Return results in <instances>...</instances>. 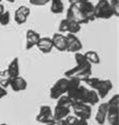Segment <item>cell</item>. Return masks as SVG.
<instances>
[{"label":"cell","mask_w":119,"mask_h":125,"mask_svg":"<svg viewBox=\"0 0 119 125\" xmlns=\"http://www.w3.org/2000/svg\"><path fill=\"white\" fill-rule=\"evenodd\" d=\"M74 59L77 63L76 66L67 70L64 73V75L68 79H77L81 82H83L92 76V64L88 62L84 55L80 52H76Z\"/></svg>","instance_id":"obj_1"},{"label":"cell","mask_w":119,"mask_h":125,"mask_svg":"<svg viewBox=\"0 0 119 125\" xmlns=\"http://www.w3.org/2000/svg\"><path fill=\"white\" fill-rule=\"evenodd\" d=\"M87 85L94 90L99 98H105L112 89V83L109 80H101L97 77H89L84 80Z\"/></svg>","instance_id":"obj_2"},{"label":"cell","mask_w":119,"mask_h":125,"mask_svg":"<svg viewBox=\"0 0 119 125\" xmlns=\"http://www.w3.org/2000/svg\"><path fill=\"white\" fill-rule=\"evenodd\" d=\"M73 104V100L66 94L59 97L54 110L53 111L55 121H61L64 119L66 117H67L71 112Z\"/></svg>","instance_id":"obj_3"},{"label":"cell","mask_w":119,"mask_h":125,"mask_svg":"<svg viewBox=\"0 0 119 125\" xmlns=\"http://www.w3.org/2000/svg\"><path fill=\"white\" fill-rule=\"evenodd\" d=\"M108 106L107 119L111 125H119V94H114L107 102Z\"/></svg>","instance_id":"obj_4"},{"label":"cell","mask_w":119,"mask_h":125,"mask_svg":"<svg viewBox=\"0 0 119 125\" xmlns=\"http://www.w3.org/2000/svg\"><path fill=\"white\" fill-rule=\"evenodd\" d=\"M95 18L107 20L114 16L111 5L108 0H98V2L94 5Z\"/></svg>","instance_id":"obj_5"},{"label":"cell","mask_w":119,"mask_h":125,"mask_svg":"<svg viewBox=\"0 0 119 125\" xmlns=\"http://www.w3.org/2000/svg\"><path fill=\"white\" fill-rule=\"evenodd\" d=\"M70 84L68 78H61L57 80L50 89V98L53 99H58L62 95L66 94Z\"/></svg>","instance_id":"obj_6"},{"label":"cell","mask_w":119,"mask_h":125,"mask_svg":"<svg viewBox=\"0 0 119 125\" xmlns=\"http://www.w3.org/2000/svg\"><path fill=\"white\" fill-rule=\"evenodd\" d=\"M72 109L78 118L88 120L92 116V108L87 104L75 102L72 105Z\"/></svg>","instance_id":"obj_7"},{"label":"cell","mask_w":119,"mask_h":125,"mask_svg":"<svg viewBox=\"0 0 119 125\" xmlns=\"http://www.w3.org/2000/svg\"><path fill=\"white\" fill-rule=\"evenodd\" d=\"M67 19L78 23V24H87L89 23L84 18L77 4H70L67 10Z\"/></svg>","instance_id":"obj_8"},{"label":"cell","mask_w":119,"mask_h":125,"mask_svg":"<svg viewBox=\"0 0 119 125\" xmlns=\"http://www.w3.org/2000/svg\"><path fill=\"white\" fill-rule=\"evenodd\" d=\"M36 120L39 123L44 124H48L55 121L53 113L51 107L48 106V105H42L40 107L39 113L36 116Z\"/></svg>","instance_id":"obj_9"},{"label":"cell","mask_w":119,"mask_h":125,"mask_svg":"<svg viewBox=\"0 0 119 125\" xmlns=\"http://www.w3.org/2000/svg\"><path fill=\"white\" fill-rule=\"evenodd\" d=\"M77 5L78 8L80 9L81 12L82 13V15L88 22H93V21H94L96 19L94 13V4L92 2H90L89 0H87V1L77 4Z\"/></svg>","instance_id":"obj_10"},{"label":"cell","mask_w":119,"mask_h":125,"mask_svg":"<svg viewBox=\"0 0 119 125\" xmlns=\"http://www.w3.org/2000/svg\"><path fill=\"white\" fill-rule=\"evenodd\" d=\"M81 26L82 25L78 24V23L70 21L68 19L64 18L60 22L58 27V31L60 32H67L71 33V34H77L81 30Z\"/></svg>","instance_id":"obj_11"},{"label":"cell","mask_w":119,"mask_h":125,"mask_svg":"<svg viewBox=\"0 0 119 125\" xmlns=\"http://www.w3.org/2000/svg\"><path fill=\"white\" fill-rule=\"evenodd\" d=\"M66 38H67V49H66V52L76 53V52H79V51L82 49V42L76 37L75 34L67 33V35L66 36Z\"/></svg>","instance_id":"obj_12"},{"label":"cell","mask_w":119,"mask_h":125,"mask_svg":"<svg viewBox=\"0 0 119 125\" xmlns=\"http://www.w3.org/2000/svg\"><path fill=\"white\" fill-rule=\"evenodd\" d=\"M30 13L31 11L28 7L24 5L20 6L17 8L15 12H14V21L18 25L24 24L27 22V18L30 16Z\"/></svg>","instance_id":"obj_13"},{"label":"cell","mask_w":119,"mask_h":125,"mask_svg":"<svg viewBox=\"0 0 119 125\" xmlns=\"http://www.w3.org/2000/svg\"><path fill=\"white\" fill-rule=\"evenodd\" d=\"M53 48H56L59 52H66L67 49V38L62 33H54L51 38Z\"/></svg>","instance_id":"obj_14"},{"label":"cell","mask_w":119,"mask_h":125,"mask_svg":"<svg viewBox=\"0 0 119 125\" xmlns=\"http://www.w3.org/2000/svg\"><path fill=\"white\" fill-rule=\"evenodd\" d=\"M9 85L14 92H20V91H23L26 90L27 87V83L24 78L18 75L16 76V77L11 78Z\"/></svg>","instance_id":"obj_15"},{"label":"cell","mask_w":119,"mask_h":125,"mask_svg":"<svg viewBox=\"0 0 119 125\" xmlns=\"http://www.w3.org/2000/svg\"><path fill=\"white\" fill-rule=\"evenodd\" d=\"M40 38L41 36L39 33L33 29H28L26 32V50H30L37 46Z\"/></svg>","instance_id":"obj_16"},{"label":"cell","mask_w":119,"mask_h":125,"mask_svg":"<svg viewBox=\"0 0 119 125\" xmlns=\"http://www.w3.org/2000/svg\"><path fill=\"white\" fill-rule=\"evenodd\" d=\"M37 46L39 50L44 54H48L52 52L53 45L52 39L48 37H43L39 39V42L37 44Z\"/></svg>","instance_id":"obj_17"},{"label":"cell","mask_w":119,"mask_h":125,"mask_svg":"<svg viewBox=\"0 0 119 125\" xmlns=\"http://www.w3.org/2000/svg\"><path fill=\"white\" fill-rule=\"evenodd\" d=\"M108 106L107 103H103L97 108V111L95 116V120L99 125H103L107 120Z\"/></svg>","instance_id":"obj_18"},{"label":"cell","mask_w":119,"mask_h":125,"mask_svg":"<svg viewBox=\"0 0 119 125\" xmlns=\"http://www.w3.org/2000/svg\"><path fill=\"white\" fill-rule=\"evenodd\" d=\"M7 71L11 76V78L16 77L19 75L20 71H19V59L18 57H15L11 61V62L8 65Z\"/></svg>","instance_id":"obj_19"},{"label":"cell","mask_w":119,"mask_h":125,"mask_svg":"<svg viewBox=\"0 0 119 125\" xmlns=\"http://www.w3.org/2000/svg\"><path fill=\"white\" fill-rule=\"evenodd\" d=\"M50 10L54 14H60L64 10V4L62 0H52Z\"/></svg>","instance_id":"obj_20"},{"label":"cell","mask_w":119,"mask_h":125,"mask_svg":"<svg viewBox=\"0 0 119 125\" xmlns=\"http://www.w3.org/2000/svg\"><path fill=\"white\" fill-rule=\"evenodd\" d=\"M10 80H11V76L8 74L7 69L0 71V86L7 89L9 86Z\"/></svg>","instance_id":"obj_21"},{"label":"cell","mask_w":119,"mask_h":125,"mask_svg":"<svg viewBox=\"0 0 119 125\" xmlns=\"http://www.w3.org/2000/svg\"><path fill=\"white\" fill-rule=\"evenodd\" d=\"M85 58L87 59V61L88 62H90L91 64H99L100 63V57L98 54L94 51H88V52H85L83 54Z\"/></svg>","instance_id":"obj_22"},{"label":"cell","mask_w":119,"mask_h":125,"mask_svg":"<svg viewBox=\"0 0 119 125\" xmlns=\"http://www.w3.org/2000/svg\"><path fill=\"white\" fill-rule=\"evenodd\" d=\"M10 22V12L8 11H4L0 14V25L7 26Z\"/></svg>","instance_id":"obj_23"},{"label":"cell","mask_w":119,"mask_h":125,"mask_svg":"<svg viewBox=\"0 0 119 125\" xmlns=\"http://www.w3.org/2000/svg\"><path fill=\"white\" fill-rule=\"evenodd\" d=\"M78 118L75 116H67L64 119L61 120L62 121V125H75L77 123Z\"/></svg>","instance_id":"obj_24"},{"label":"cell","mask_w":119,"mask_h":125,"mask_svg":"<svg viewBox=\"0 0 119 125\" xmlns=\"http://www.w3.org/2000/svg\"><path fill=\"white\" fill-rule=\"evenodd\" d=\"M110 3V5H111V8L113 11L114 16L118 17L119 16V0H111Z\"/></svg>","instance_id":"obj_25"},{"label":"cell","mask_w":119,"mask_h":125,"mask_svg":"<svg viewBox=\"0 0 119 125\" xmlns=\"http://www.w3.org/2000/svg\"><path fill=\"white\" fill-rule=\"evenodd\" d=\"M49 2L50 0H29V3L33 6H44Z\"/></svg>","instance_id":"obj_26"},{"label":"cell","mask_w":119,"mask_h":125,"mask_svg":"<svg viewBox=\"0 0 119 125\" xmlns=\"http://www.w3.org/2000/svg\"><path fill=\"white\" fill-rule=\"evenodd\" d=\"M8 94V91L5 88L0 86V99H3V97H5Z\"/></svg>","instance_id":"obj_27"},{"label":"cell","mask_w":119,"mask_h":125,"mask_svg":"<svg viewBox=\"0 0 119 125\" xmlns=\"http://www.w3.org/2000/svg\"><path fill=\"white\" fill-rule=\"evenodd\" d=\"M75 125H88V120L86 119H82V118H78L77 123Z\"/></svg>","instance_id":"obj_28"},{"label":"cell","mask_w":119,"mask_h":125,"mask_svg":"<svg viewBox=\"0 0 119 125\" xmlns=\"http://www.w3.org/2000/svg\"><path fill=\"white\" fill-rule=\"evenodd\" d=\"M84 1H87V0H68L70 4H78L80 3H82Z\"/></svg>","instance_id":"obj_29"},{"label":"cell","mask_w":119,"mask_h":125,"mask_svg":"<svg viewBox=\"0 0 119 125\" xmlns=\"http://www.w3.org/2000/svg\"><path fill=\"white\" fill-rule=\"evenodd\" d=\"M46 125H62V121H53V123H51V124Z\"/></svg>","instance_id":"obj_30"},{"label":"cell","mask_w":119,"mask_h":125,"mask_svg":"<svg viewBox=\"0 0 119 125\" xmlns=\"http://www.w3.org/2000/svg\"><path fill=\"white\" fill-rule=\"evenodd\" d=\"M5 11V8H4V5L2 3H0V14H2L3 12Z\"/></svg>","instance_id":"obj_31"},{"label":"cell","mask_w":119,"mask_h":125,"mask_svg":"<svg viewBox=\"0 0 119 125\" xmlns=\"http://www.w3.org/2000/svg\"><path fill=\"white\" fill-rule=\"evenodd\" d=\"M6 1H8V2H9V3H14L15 2V0H6Z\"/></svg>","instance_id":"obj_32"},{"label":"cell","mask_w":119,"mask_h":125,"mask_svg":"<svg viewBox=\"0 0 119 125\" xmlns=\"http://www.w3.org/2000/svg\"><path fill=\"white\" fill-rule=\"evenodd\" d=\"M0 125H8V124H1Z\"/></svg>","instance_id":"obj_33"},{"label":"cell","mask_w":119,"mask_h":125,"mask_svg":"<svg viewBox=\"0 0 119 125\" xmlns=\"http://www.w3.org/2000/svg\"><path fill=\"white\" fill-rule=\"evenodd\" d=\"M2 1H3V0H0V3H1V2H2Z\"/></svg>","instance_id":"obj_34"},{"label":"cell","mask_w":119,"mask_h":125,"mask_svg":"<svg viewBox=\"0 0 119 125\" xmlns=\"http://www.w3.org/2000/svg\"><path fill=\"white\" fill-rule=\"evenodd\" d=\"M50 1H52V0H50Z\"/></svg>","instance_id":"obj_35"}]
</instances>
